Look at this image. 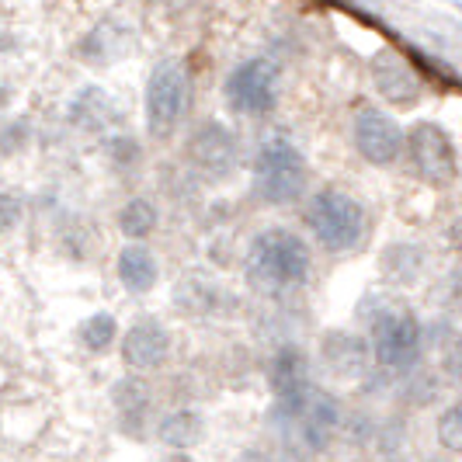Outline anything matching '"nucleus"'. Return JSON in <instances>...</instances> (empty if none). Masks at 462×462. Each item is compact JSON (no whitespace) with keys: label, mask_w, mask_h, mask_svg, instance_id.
<instances>
[{"label":"nucleus","mask_w":462,"mask_h":462,"mask_svg":"<svg viewBox=\"0 0 462 462\" xmlns=\"http://www.w3.org/2000/svg\"><path fill=\"white\" fill-rule=\"evenodd\" d=\"M358 317H362V327H365L362 334L369 337L379 369L403 375L420 365L428 351V330H424V320L400 296L372 292L358 302Z\"/></svg>","instance_id":"obj_1"},{"label":"nucleus","mask_w":462,"mask_h":462,"mask_svg":"<svg viewBox=\"0 0 462 462\" xmlns=\"http://www.w3.org/2000/svg\"><path fill=\"white\" fill-rule=\"evenodd\" d=\"M244 275L264 296H292L313 275V247L292 226H264L247 240Z\"/></svg>","instance_id":"obj_2"},{"label":"nucleus","mask_w":462,"mask_h":462,"mask_svg":"<svg viewBox=\"0 0 462 462\" xmlns=\"http://www.w3.org/2000/svg\"><path fill=\"white\" fill-rule=\"evenodd\" d=\"M302 226L310 230L313 244L324 247L327 254H358L369 244L372 216L358 195L347 188L324 185L306 195L302 202Z\"/></svg>","instance_id":"obj_3"},{"label":"nucleus","mask_w":462,"mask_h":462,"mask_svg":"<svg viewBox=\"0 0 462 462\" xmlns=\"http://www.w3.org/2000/svg\"><path fill=\"white\" fill-rule=\"evenodd\" d=\"M310 195V161L285 133L261 139L251 163V199L264 208H289Z\"/></svg>","instance_id":"obj_4"},{"label":"nucleus","mask_w":462,"mask_h":462,"mask_svg":"<svg viewBox=\"0 0 462 462\" xmlns=\"http://www.w3.org/2000/svg\"><path fill=\"white\" fill-rule=\"evenodd\" d=\"M191 101H195V84H191L188 67L174 63V60L157 63L146 77V88H143L146 136L153 143H171L181 133L188 112H191Z\"/></svg>","instance_id":"obj_5"},{"label":"nucleus","mask_w":462,"mask_h":462,"mask_svg":"<svg viewBox=\"0 0 462 462\" xmlns=\"http://www.w3.org/2000/svg\"><path fill=\"white\" fill-rule=\"evenodd\" d=\"M403 161H407L417 181H424L428 188H452L462 178L456 139L448 136L445 125L431 122V118H417L414 125L407 129Z\"/></svg>","instance_id":"obj_6"},{"label":"nucleus","mask_w":462,"mask_h":462,"mask_svg":"<svg viewBox=\"0 0 462 462\" xmlns=\"http://www.w3.org/2000/svg\"><path fill=\"white\" fill-rule=\"evenodd\" d=\"M278 97H282V69L268 56L240 60L223 80V101L240 118L272 116Z\"/></svg>","instance_id":"obj_7"},{"label":"nucleus","mask_w":462,"mask_h":462,"mask_svg":"<svg viewBox=\"0 0 462 462\" xmlns=\"http://www.w3.org/2000/svg\"><path fill=\"white\" fill-rule=\"evenodd\" d=\"M185 161L191 174L206 178L212 185L230 181L240 167V139L223 118H202L188 129Z\"/></svg>","instance_id":"obj_8"},{"label":"nucleus","mask_w":462,"mask_h":462,"mask_svg":"<svg viewBox=\"0 0 462 462\" xmlns=\"http://www.w3.org/2000/svg\"><path fill=\"white\" fill-rule=\"evenodd\" d=\"M268 390L275 400V417L289 420L302 407V400L317 390L313 379V358L310 351L296 341H285L272 351L268 358Z\"/></svg>","instance_id":"obj_9"},{"label":"nucleus","mask_w":462,"mask_h":462,"mask_svg":"<svg viewBox=\"0 0 462 462\" xmlns=\"http://www.w3.org/2000/svg\"><path fill=\"white\" fill-rule=\"evenodd\" d=\"M407 129L379 105H362L351 118V146L369 167H393L403 161Z\"/></svg>","instance_id":"obj_10"},{"label":"nucleus","mask_w":462,"mask_h":462,"mask_svg":"<svg viewBox=\"0 0 462 462\" xmlns=\"http://www.w3.org/2000/svg\"><path fill=\"white\" fill-rule=\"evenodd\" d=\"M317 365L334 383H362L375 369V355L362 330L327 327L317 341Z\"/></svg>","instance_id":"obj_11"},{"label":"nucleus","mask_w":462,"mask_h":462,"mask_svg":"<svg viewBox=\"0 0 462 462\" xmlns=\"http://www.w3.org/2000/svg\"><path fill=\"white\" fill-rule=\"evenodd\" d=\"M369 84L390 108H417L424 97V77L400 49L379 46L369 56Z\"/></svg>","instance_id":"obj_12"},{"label":"nucleus","mask_w":462,"mask_h":462,"mask_svg":"<svg viewBox=\"0 0 462 462\" xmlns=\"http://www.w3.org/2000/svg\"><path fill=\"white\" fill-rule=\"evenodd\" d=\"M345 420H347V411L345 403H341V396L324 390V386H317L313 393L302 400L300 411L289 417V420H282V424L310 452H324L345 431Z\"/></svg>","instance_id":"obj_13"},{"label":"nucleus","mask_w":462,"mask_h":462,"mask_svg":"<svg viewBox=\"0 0 462 462\" xmlns=\"http://www.w3.org/2000/svg\"><path fill=\"white\" fill-rule=\"evenodd\" d=\"M171 351H174V337L163 324L161 317H136L133 324L122 330V341H118V355L125 362V369L146 375V372H157L171 362Z\"/></svg>","instance_id":"obj_14"},{"label":"nucleus","mask_w":462,"mask_h":462,"mask_svg":"<svg viewBox=\"0 0 462 462\" xmlns=\"http://www.w3.org/2000/svg\"><path fill=\"white\" fill-rule=\"evenodd\" d=\"M112 407H116L118 414L122 435H133V439L153 435V424L161 417L157 414V393H153V386L143 375L129 372V375L116 379V386H112Z\"/></svg>","instance_id":"obj_15"},{"label":"nucleus","mask_w":462,"mask_h":462,"mask_svg":"<svg viewBox=\"0 0 462 462\" xmlns=\"http://www.w3.org/2000/svg\"><path fill=\"white\" fill-rule=\"evenodd\" d=\"M428 261H431V254H428L424 244H417V240H393V244H386L379 251L375 268H379V278L390 289H411V285H417L420 278L428 275Z\"/></svg>","instance_id":"obj_16"},{"label":"nucleus","mask_w":462,"mask_h":462,"mask_svg":"<svg viewBox=\"0 0 462 462\" xmlns=\"http://www.w3.org/2000/svg\"><path fill=\"white\" fill-rule=\"evenodd\" d=\"M223 285L212 275H202V272H188V275L178 278L174 292H171V302H174V313L178 317H188V320H206L212 313H219L223 306Z\"/></svg>","instance_id":"obj_17"},{"label":"nucleus","mask_w":462,"mask_h":462,"mask_svg":"<svg viewBox=\"0 0 462 462\" xmlns=\"http://www.w3.org/2000/svg\"><path fill=\"white\" fill-rule=\"evenodd\" d=\"M116 275L129 296H150L161 282V261L146 244H122L116 257Z\"/></svg>","instance_id":"obj_18"},{"label":"nucleus","mask_w":462,"mask_h":462,"mask_svg":"<svg viewBox=\"0 0 462 462\" xmlns=\"http://www.w3.org/2000/svg\"><path fill=\"white\" fill-rule=\"evenodd\" d=\"M69 122H73L77 129H84V133H97V136L108 139L112 133H118L116 125L122 122V116H118L116 97L108 91H101V88H84V91L69 101Z\"/></svg>","instance_id":"obj_19"},{"label":"nucleus","mask_w":462,"mask_h":462,"mask_svg":"<svg viewBox=\"0 0 462 462\" xmlns=\"http://www.w3.org/2000/svg\"><path fill=\"white\" fill-rule=\"evenodd\" d=\"M153 439L161 441L167 452H191L199 441L206 439V417L195 407H171L157 417Z\"/></svg>","instance_id":"obj_20"},{"label":"nucleus","mask_w":462,"mask_h":462,"mask_svg":"<svg viewBox=\"0 0 462 462\" xmlns=\"http://www.w3.org/2000/svg\"><path fill=\"white\" fill-rule=\"evenodd\" d=\"M116 226L125 236V244H146L161 226V206L150 195H133L118 206Z\"/></svg>","instance_id":"obj_21"},{"label":"nucleus","mask_w":462,"mask_h":462,"mask_svg":"<svg viewBox=\"0 0 462 462\" xmlns=\"http://www.w3.org/2000/svg\"><path fill=\"white\" fill-rule=\"evenodd\" d=\"M441 390H445V383H441L439 369H431V365L420 362V365H414L411 372L400 375L396 396H400V403L407 411H428V407H435L441 400Z\"/></svg>","instance_id":"obj_22"},{"label":"nucleus","mask_w":462,"mask_h":462,"mask_svg":"<svg viewBox=\"0 0 462 462\" xmlns=\"http://www.w3.org/2000/svg\"><path fill=\"white\" fill-rule=\"evenodd\" d=\"M73 337H77V345L84 347L88 355H108V351L122 341V327H118L116 313L97 310V313H88V317L77 324Z\"/></svg>","instance_id":"obj_23"},{"label":"nucleus","mask_w":462,"mask_h":462,"mask_svg":"<svg viewBox=\"0 0 462 462\" xmlns=\"http://www.w3.org/2000/svg\"><path fill=\"white\" fill-rule=\"evenodd\" d=\"M105 157H108L116 174H125V178H129V174H139V167L146 161V146H143L139 136L118 129V133H112V136L105 139Z\"/></svg>","instance_id":"obj_24"},{"label":"nucleus","mask_w":462,"mask_h":462,"mask_svg":"<svg viewBox=\"0 0 462 462\" xmlns=\"http://www.w3.org/2000/svg\"><path fill=\"white\" fill-rule=\"evenodd\" d=\"M118 49H122V35L116 39V28L112 24H94L91 32L80 39V60L91 63V67H105L118 60Z\"/></svg>","instance_id":"obj_25"},{"label":"nucleus","mask_w":462,"mask_h":462,"mask_svg":"<svg viewBox=\"0 0 462 462\" xmlns=\"http://www.w3.org/2000/svg\"><path fill=\"white\" fill-rule=\"evenodd\" d=\"M439 375L445 386L462 390V330H448L439 337Z\"/></svg>","instance_id":"obj_26"},{"label":"nucleus","mask_w":462,"mask_h":462,"mask_svg":"<svg viewBox=\"0 0 462 462\" xmlns=\"http://www.w3.org/2000/svg\"><path fill=\"white\" fill-rule=\"evenodd\" d=\"M435 439L448 456H462V393L435 417Z\"/></svg>","instance_id":"obj_27"},{"label":"nucleus","mask_w":462,"mask_h":462,"mask_svg":"<svg viewBox=\"0 0 462 462\" xmlns=\"http://www.w3.org/2000/svg\"><path fill=\"white\" fill-rule=\"evenodd\" d=\"M435 300L445 317H459L462 313V268H452L448 275L439 282L435 289Z\"/></svg>","instance_id":"obj_28"},{"label":"nucleus","mask_w":462,"mask_h":462,"mask_svg":"<svg viewBox=\"0 0 462 462\" xmlns=\"http://www.w3.org/2000/svg\"><path fill=\"white\" fill-rule=\"evenodd\" d=\"M22 219H24L22 191H11V188H4V191H0V233L18 230V223H22Z\"/></svg>","instance_id":"obj_29"},{"label":"nucleus","mask_w":462,"mask_h":462,"mask_svg":"<svg viewBox=\"0 0 462 462\" xmlns=\"http://www.w3.org/2000/svg\"><path fill=\"white\" fill-rule=\"evenodd\" d=\"M32 136V129H28V122H11L4 133H0V153H14V150H22L24 143Z\"/></svg>","instance_id":"obj_30"},{"label":"nucleus","mask_w":462,"mask_h":462,"mask_svg":"<svg viewBox=\"0 0 462 462\" xmlns=\"http://www.w3.org/2000/svg\"><path fill=\"white\" fill-rule=\"evenodd\" d=\"M445 247L456 257H462V216H456V219L445 226Z\"/></svg>","instance_id":"obj_31"},{"label":"nucleus","mask_w":462,"mask_h":462,"mask_svg":"<svg viewBox=\"0 0 462 462\" xmlns=\"http://www.w3.org/2000/svg\"><path fill=\"white\" fill-rule=\"evenodd\" d=\"M161 462H195V459H191V452H167Z\"/></svg>","instance_id":"obj_32"},{"label":"nucleus","mask_w":462,"mask_h":462,"mask_svg":"<svg viewBox=\"0 0 462 462\" xmlns=\"http://www.w3.org/2000/svg\"><path fill=\"white\" fill-rule=\"evenodd\" d=\"M420 462H445V459H439V456H428V459H420Z\"/></svg>","instance_id":"obj_33"}]
</instances>
